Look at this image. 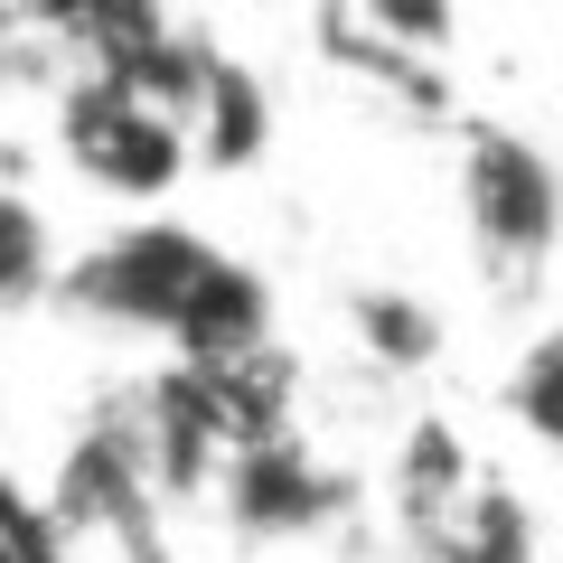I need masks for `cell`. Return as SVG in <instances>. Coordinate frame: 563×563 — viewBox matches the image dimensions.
Instances as JSON below:
<instances>
[{"mask_svg":"<svg viewBox=\"0 0 563 563\" xmlns=\"http://www.w3.org/2000/svg\"><path fill=\"white\" fill-rule=\"evenodd\" d=\"M57 225L29 188L0 179V310H29V301H57Z\"/></svg>","mask_w":563,"mask_h":563,"instance_id":"cell-8","label":"cell"},{"mask_svg":"<svg viewBox=\"0 0 563 563\" xmlns=\"http://www.w3.org/2000/svg\"><path fill=\"white\" fill-rule=\"evenodd\" d=\"M422 554H432V563H536V526H526L517 488H498L479 470V488L422 536Z\"/></svg>","mask_w":563,"mask_h":563,"instance_id":"cell-6","label":"cell"},{"mask_svg":"<svg viewBox=\"0 0 563 563\" xmlns=\"http://www.w3.org/2000/svg\"><path fill=\"white\" fill-rule=\"evenodd\" d=\"M57 151L76 161L85 188H103V198H122V207H161L169 188L198 169L188 132L161 113V103L132 95L122 76H85V66L57 95Z\"/></svg>","mask_w":563,"mask_h":563,"instance_id":"cell-3","label":"cell"},{"mask_svg":"<svg viewBox=\"0 0 563 563\" xmlns=\"http://www.w3.org/2000/svg\"><path fill=\"white\" fill-rule=\"evenodd\" d=\"M20 10H29V29H38V38H66V29H76L95 0H20Z\"/></svg>","mask_w":563,"mask_h":563,"instance_id":"cell-12","label":"cell"},{"mask_svg":"<svg viewBox=\"0 0 563 563\" xmlns=\"http://www.w3.org/2000/svg\"><path fill=\"white\" fill-rule=\"evenodd\" d=\"M0 563H57V544H47V507L29 498L20 479H0Z\"/></svg>","mask_w":563,"mask_h":563,"instance_id":"cell-10","label":"cell"},{"mask_svg":"<svg viewBox=\"0 0 563 563\" xmlns=\"http://www.w3.org/2000/svg\"><path fill=\"white\" fill-rule=\"evenodd\" d=\"M188 151H198V169H254L263 151H273V95H263V76L244 57H207V85L198 103H188Z\"/></svg>","mask_w":563,"mask_h":563,"instance_id":"cell-5","label":"cell"},{"mask_svg":"<svg viewBox=\"0 0 563 563\" xmlns=\"http://www.w3.org/2000/svg\"><path fill=\"white\" fill-rule=\"evenodd\" d=\"M461 225L498 282H536L563 244V169L517 122H470L461 132Z\"/></svg>","mask_w":563,"mask_h":563,"instance_id":"cell-2","label":"cell"},{"mask_svg":"<svg viewBox=\"0 0 563 563\" xmlns=\"http://www.w3.org/2000/svg\"><path fill=\"white\" fill-rule=\"evenodd\" d=\"M217 263H225L217 235H198L179 217H132L57 273V310H76L95 329H122V339L179 347V329L198 310V291L217 282Z\"/></svg>","mask_w":563,"mask_h":563,"instance_id":"cell-1","label":"cell"},{"mask_svg":"<svg viewBox=\"0 0 563 563\" xmlns=\"http://www.w3.org/2000/svg\"><path fill=\"white\" fill-rule=\"evenodd\" d=\"M217 498H225V517H235V536L282 544V536H320V526L347 507V479L301 442V422H291V432H263V442L225 451Z\"/></svg>","mask_w":563,"mask_h":563,"instance_id":"cell-4","label":"cell"},{"mask_svg":"<svg viewBox=\"0 0 563 563\" xmlns=\"http://www.w3.org/2000/svg\"><path fill=\"white\" fill-rule=\"evenodd\" d=\"M366 20L385 29V38H404V47H422V57H432V47L451 38V0H357Z\"/></svg>","mask_w":563,"mask_h":563,"instance_id":"cell-11","label":"cell"},{"mask_svg":"<svg viewBox=\"0 0 563 563\" xmlns=\"http://www.w3.org/2000/svg\"><path fill=\"white\" fill-rule=\"evenodd\" d=\"M347 329H357V347L376 366H395V376H413V366L442 357V310L422 301V291H395V282L347 291Z\"/></svg>","mask_w":563,"mask_h":563,"instance_id":"cell-7","label":"cell"},{"mask_svg":"<svg viewBox=\"0 0 563 563\" xmlns=\"http://www.w3.org/2000/svg\"><path fill=\"white\" fill-rule=\"evenodd\" d=\"M498 404H507V422H517L526 442L563 451V329H536V339L517 347V366H507Z\"/></svg>","mask_w":563,"mask_h":563,"instance_id":"cell-9","label":"cell"}]
</instances>
